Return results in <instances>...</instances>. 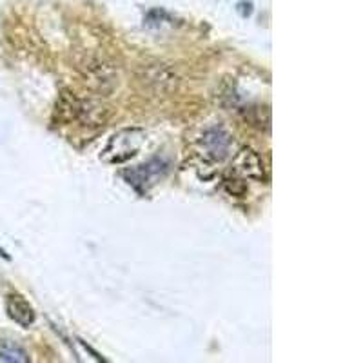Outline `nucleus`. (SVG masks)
Returning a JSON list of instances; mask_svg holds the SVG:
<instances>
[{
    "label": "nucleus",
    "instance_id": "1",
    "mask_svg": "<svg viewBox=\"0 0 363 363\" xmlns=\"http://www.w3.org/2000/svg\"><path fill=\"white\" fill-rule=\"evenodd\" d=\"M144 138L145 135L140 129H122L109 138L102 158L109 164H124L140 151Z\"/></svg>",
    "mask_w": 363,
    "mask_h": 363
},
{
    "label": "nucleus",
    "instance_id": "2",
    "mask_svg": "<svg viewBox=\"0 0 363 363\" xmlns=\"http://www.w3.org/2000/svg\"><path fill=\"white\" fill-rule=\"evenodd\" d=\"M138 79H140L142 86L151 91L155 96H169L178 87V77L174 74V71L160 62L142 66Z\"/></svg>",
    "mask_w": 363,
    "mask_h": 363
},
{
    "label": "nucleus",
    "instance_id": "3",
    "mask_svg": "<svg viewBox=\"0 0 363 363\" xmlns=\"http://www.w3.org/2000/svg\"><path fill=\"white\" fill-rule=\"evenodd\" d=\"M231 144H233L231 133L227 131L223 125L209 128L207 131H203L202 138L199 140L200 153H202L207 160H213V162H222L223 158L229 155Z\"/></svg>",
    "mask_w": 363,
    "mask_h": 363
},
{
    "label": "nucleus",
    "instance_id": "4",
    "mask_svg": "<svg viewBox=\"0 0 363 363\" xmlns=\"http://www.w3.org/2000/svg\"><path fill=\"white\" fill-rule=\"evenodd\" d=\"M233 171L240 174L242 178H249L255 182L265 180V165L262 157L251 147H244L236 155L235 162H233Z\"/></svg>",
    "mask_w": 363,
    "mask_h": 363
},
{
    "label": "nucleus",
    "instance_id": "5",
    "mask_svg": "<svg viewBox=\"0 0 363 363\" xmlns=\"http://www.w3.org/2000/svg\"><path fill=\"white\" fill-rule=\"evenodd\" d=\"M167 169H169V164H167V162L160 160V158H155V160L147 162V164L138 165L135 169L125 171L124 177L128 178V182L133 187L142 189V187H145V184H151L153 178L167 173Z\"/></svg>",
    "mask_w": 363,
    "mask_h": 363
},
{
    "label": "nucleus",
    "instance_id": "6",
    "mask_svg": "<svg viewBox=\"0 0 363 363\" xmlns=\"http://www.w3.org/2000/svg\"><path fill=\"white\" fill-rule=\"evenodd\" d=\"M6 311H8V316L11 318L13 322L18 323V325L24 327V329L33 325L35 320H37L35 309L22 294H9L8 300H6Z\"/></svg>",
    "mask_w": 363,
    "mask_h": 363
},
{
    "label": "nucleus",
    "instance_id": "7",
    "mask_svg": "<svg viewBox=\"0 0 363 363\" xmlns=\"http://www.w3.org/2000/svg\"><path fill=\"white\" fill-rule=\"evenodd\" d=\"M106 113H108V109L95 100L73 99L71 115L77 116L84 125H100L106 120Z\"/></svg>",
    "mask_w": 363,
    "mask_h": 363
},
{
    "label": "nucleus",
    "instance_id": "8",
    "mask_svg": "<svg viewBox=\"0 0 363 363\" xmlns=\"http://www.w3.org/2000/svg\"><path fill=\"white\" fill-rule=\"evenodd\" d=\"M0 359L2 362H29L28 352L21 345L9 342V340L0 342Z\"/></svg>",
    "mask_w": 363,
    "mask_h": 363
}]
</instances>
